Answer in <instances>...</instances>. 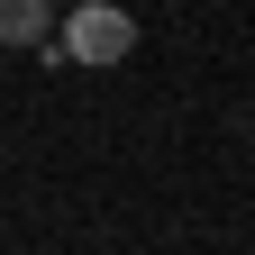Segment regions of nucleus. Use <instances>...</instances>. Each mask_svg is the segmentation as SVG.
Returning <instances> with one entry per match:
<instances>
[{"label": "nucleus", "mask_w": 255, "mask_h": 255, "mask_svg": "<svg viewBox=\"0 0 255 255\" xmlns=\"http://www.w3.org/2000/svg\"><path fill=\"white\" fill-rule=\"evenodd\" d=\"M55 55H64V64H82V73H110V64H128V55H137V18L91 0V9L55 18Z\"/></svg>", "instance_id": "1"}, {"label": "nucleus", "mask_w": 255, "mask_h": 255, "mask_svg": "<svg viewBox=\"0 0 255 255\" xmlns=\"http://www.w3.org/2000/svg\"><path fill=\"white\" fill-rule=\"evenodd\" d=\"M0 46H55V9L46 0H0Z\"/></svg>", "instance_id": "2"}]
</instances>
